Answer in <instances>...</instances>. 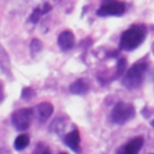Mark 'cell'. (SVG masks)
Here are the masks:
<instances>
[{"instance_id":"6da1fadb","label":"cell","mask_w":154,"mask_h":154,"mask_svg":"<svg viewBox=\"0 0 154 154\" xmlns=\"http://www.w3.org/2000/svg\"><path fill=\"white\" fill-rule=\"evenodd\" d=\"M147 36V26L144 24H132L120 35L119 48L122 51L131 52L141 46Z\"/></svg>"},{"instance_id":"7a4b0ae2","label":"cell","mask_w":154,"mask_h":154,"mask_svg":"<svg viewBox=\"0 0 154 154\" xmlns=\"http://www.w3.org/2000/svg\"><path fill=\"white\" fill-rule=\"evenodd\" d=\"M147 69H148V64L146 60H141V61L132 64L130 66V69L125 72L123 79H122L123 85L129 90L138 89L144 81Z\"/></svg>"},{"instance_id":"3957f363","label":"cell","mask_w":154,"mask_h":154,"mask_svg":"<svg viewBox=\"0 0 154 154\" xmlns=\"http://www.w3.org/2000/svg\"><path fill=\"white\" fill-rule=\"evenodd\" d=\"M135 113H136V111H135L134 105L120 101L113 106L111 114H109L111 116L109 118H111V122L113 124L124 125L135 117Z\"/></svg>"},{"instance_id":"277c9868","label":"cell","mask_w":154,"mask_h":154,"mask_svg":"<svg viewBox=\"0 0 154 154\" xmlns=\"http://www.w3.org/2000/svg\"><path fill=\"white\" fill-rule=\"evenodd\" d=\"M125 10H126V6L120 0H102L101 6L96 11V14L100 17L122 16L124 14Z\"/></svg>"},{"instance_id":"5b68a950","label":"cell","mask_w":154,"mask_h":154,"mask_svg":"<svg viewBox=\"0 0 154 154\" xmlns=\"http://www.w3.org/2000/svg\"><path fill=\"white\" fill-rule=\"evenodd\" d=\"M32 109L31 108H19L12 113V125L18 131H25L31 123L32 119Z\"/></svg>"},{"instance_id":"8992f818","label":"cell","mask_w":154,"mask_h":154,"mask_svg":"<svg viewBox=\"0 0 154 154\" xmlns=\"http://www.w3.org/2000/svg\"><path fill=\"white\" fill-rule=\"evenodd\" d=\"M143 142H144L143 137L141 136L134 137L132 140H130L129 142L119 147L117 150V154H138V152L143 147Z\"/></svg>"},{"instance_id":"52a82bcc","label":"cell","mask_w":154,"mask_h":154,"mask_svg":"<svg viewBox=\"0 0 154 154\" xmlns=\"http://www.w3.org/2000/svg\"><path fill=\"white\" fill-rule=\"evenodd\" d=\"M64 141L65 144L76 154H81V136H79V131L77 129L67 132L64 136Z\"/></svg>"},{"instance_id":"ba28073f","label":"cell","mask_w":154,"mask_h":154,"mask_svg":"<svg viewBox=\"0 0 154 154\" xmlns=\"http://www.w3.org/2000/svg\"><path fill=\"white\" fill-rule=\"evenodd\" d=\"M58 46L61 51H70L75 46V35L70 30H65L58 36Z\"/></svg>"},{"instance_id":"9c48e42d","label":"cell","mask_w":154,"mask_h":154,"mask_svg":"<svg viewBox=\"0 0 154 154\" xmlns=\"http://www.w3.org/2000/svg\"><path fill=\"white\" fill-rule=\"evenodd\" d=\"M53 111H54V107L51 102L48 101H45V102H41L36 106V116L38 118V122L40 123H45L52 114H53Z\"/></svg>"},{"instance_id":"30bf717a","label":"cell","mask_w":154,"mask_h":154,"mask_svg":"<svg viewBox=\"0 0 154 154\" xmlns=\"http://www.w3.org/2000/svg\"><path fill=\"white\" fill-rule=\"evenodd\" d=\"M0 71L8 77H12V71H11V61L8 58V54L4 49V47L0 45Z\"/></svg>"},{"instance_id":"8fae6325","label":"cell","mask_w":154,"mask_h":154,"mask_svg":"<svg viewBox=\"0 0 154 154\" xmlns=\"http://www.w3.org/2000/svg\"><path fill=\"white\" fill-rule=\"evenodd\" d=\"M89 90V84L84 79H77L70 85V91L76 95H84Z\"/></svg>"},{"instance_id":"7c38bea8","label":"cell","mask_w":154,"mask_h":154,"mask_svg":"<svg viewBox=\"0 0 154 154\" xmlns=\"http://www.w3.org/2000/svg\"><path fill=\"white\" fill-rule=\"evenodd\" d=\"M51 5L49 4H43L42 6H38V7H36L34 11H32V13H31V16L29 17V22L30 23H37L38 22V19H40V17L42 16V14H46L47 12H49L51 11Z\"/></svg>"},{"instance_id":"4fadbf2b","label":"cell","mask_w":154,"mask_h":154,"mask_svg":"<svg viewBox=\"0 0 154 154\" xmlns=\"http://www.w3.org/2000/svg\"><path fill=\"white\" fill-rule=\"evenodd\" d=\"M30 143V138L26 134H20L17 136V138L14 140V143H13V147L16 150H23L25 149Z\"/></svg>"},{"instance_id":"5bb4252c","label":"cell","mask_w":154,"mask_h":154,"mask_svg":"<svg viewBox=\"0 0 154 154\" xmlns=\"http://www.w3.org/2000/svg\"><path fill=\"white\" fill-rule=\"evenodd\" d=\"M125 66H126V61L124 58H120L118 60V65H117V71H116V77H119L124 73L125 71Z\"/></svg>"},{"instance_id":"9a60e30c","label":"cell","mask_w":154,"mask_h":154,"mask_svg":"<svg viewBox=\"0 0 154 154\" xmlns=\"http://www.w3.org/2000/svg\"><path fill=\"white\" fill-rule=\"evenodd\" d=\"M34 95H35V91H34L30 87H25V88L22 90V99H23V100H30Z\"/></svg>"},{"instance_id":"2e32d148","label":"cell","mask_w":154,"mask_h":154,"mask_svg":"<svg viewBox=\"0 0 154 154\" xmlns=\"http://www.w3.org/2000/svg\"><path fill=\"white\" fill-rule=\"evenodd\" d=\"M30 47H31V51H32V52H34V54H35L36 52H40V51H41V48H42V43H41L38 40L34 38V40L31 41Z\"/></svg>"},{"instance_id":"e0dca14e","label":"cell","mask_w":154,"mask_h":154,"mask_svg":"<svg viewBox=\"0 0 154 154\" xmlns=\"http://www.w3.org/2000/svg\"><path fill=\"white\" fill-rule=\"evenodd\" d=\"M34 154H51V152H49V149L46 146H43L42 143H40V146L36 148V150H35Z\"/></svg>"},{"instance_id":"ac0fdd59","label":"cell","mask_w":154,"mask_h":154,"mask_svg":"<svg viewBox=\"0 0 154 154\" xmlns=\"http://www.w3.org/2000/svg\"><path fill=\"white\" fill-rule=\"evenodd\" d=\"M4 97H5V96H4V90H2V87L0 85V102L4 100Z\"/></svg>"},{"instance_id":"d6986e66","label":"cell","mask_w":154,"mask_h":154,"mask_svg":"<svg viewBox=\"0 0 154 154\" xmlns=\"http://www.w3.org/2000/svg\"><path fill=\"white\" fill-rule=\"evenodd\" d=\"M59 154H67L66 152H61V153H59Z\"/></svg>"},{"instance_id":"ffe728a7","label":"cell","mask_w":154,"mask_h":154,"mask_svg":"<svg viewBox=\"0 0 154 154\" xmlns=\"http://www.w3.org/2000/svg\"><path fill=\"white\" fill-rule=\"evenodd\" d=\"M152 126H154V119L152 120Z\"/></svg>"}]
</instances>
